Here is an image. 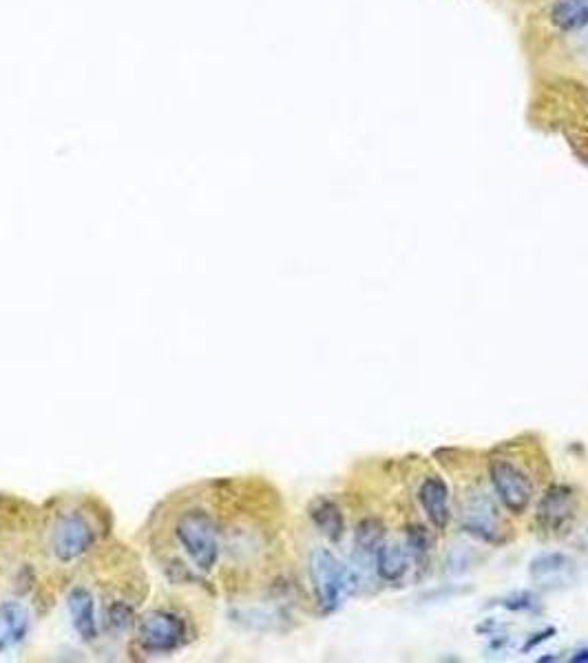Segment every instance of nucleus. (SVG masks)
<instances>
[{"mask_svg": "<svg viewBox=\"0 0 588 663\" xmlns=\"http://www.w3.org/2000/svg\"><path fill=\"white\" fill-rule=\"evenodd\" d=\"M171 553L164 571L173 582H206L224 560V524L204 500L186 498L166 520Z\"/></svg>", "mask_w": 588, "mask_h": 663, "instance_id": "f257e3e1", "label": "nucleus"}, {"mask_svg": "<svg viewBox=\"0 0 588 663\" xmlns=\"http://www.w3.org/2000/svg\"><path fill=\"white\" fill-rule=\"evenodd\" d=\"M104 538V511L87 498H60L45 515L42 546L58 568L82 564Z\"/></svg>", "mask_w": 588, "mask_h": 663, "instance_id": "f03ea898", "label": "nucleus"}, {"mask_svg": "<svg viewBox=\"0 0 588 663\" xmlns=\"http://www.w3.org/2000/svg\"><path fill=\"white\" fill-rule=\"evenodd\" d=\"M191 617L177 606H157L135 622V644L146 657H166L193 641Z\"/></svg>", "mask_w": 588, "mask_h": 663, "instance_id": "7ed1b4c3", "label": "nucleus"}, {"mask_svg": "<svg viewBox=\"0 0 588 663\" xmlns=\"http://www.w3.org/2000/svg\"><path fill=\"white\" fill-rule=\"evenodd\" d=\"M308 577L312 584L314 602L323 615L339 610L348 597L359 591V575L354 568L343 564L330 549H314L308 557Z\"/></svg>", "mask_w": 588, "mask_h": 663, "instance_id": "20e7f679", "label": "nucleus"}, {"mask_svg": "<svg viewBox=\"0 0 588 663\" xmlns=\"http://www.w3.org/2000/svg\"><path fill=\"white\" fill-rule=\"evenodd\" d=\"M489 482L504 511L511 515H524L535 496L533 480L527 471L507 458L489 460Z\"/></svg>", "mask_w": 588, "mask_h": 663, "instance_id": "39448f33", "label": "nucleus"}, {"mask_svg": "<svg viewBox=\"0 0 588 663\" xmlns=\"http://www.w3.org/2000/svg\"><path fill=\"white\" fill-rule=\"evenodd\" d=\"M577 513V496L571 484L555 482L544 491V496L535 509V524L540 531L549 535H558L569 529Z\"/></svg>", "mask_w": 588, "mask_h": 663, "instance_id": "423d86ee", "label": "nucleus"}, {"mask_svg": "<svg viewBox=\"0 0 588 663\" xmlns=\"http://www.w3.org/2000/svg\"><path fill=\"white\" fill-rule=\"evenodd\" d=\"M462 531L485 544L504 542V524L500 520V511L485 491L469 496L465 513H462Z\"/></svg>", "mask_w": 588, "mask_h": 663, "instance_id": "0eeeda50", "label": "nucleus"}, {"mask_svg": "<svg viewBox=\"0 0 588 663\" xmlns=\"http://www.w3.org/2000/svg\"><path fill=\"white\" fill-rule=\"evenodd\" d=\"M67 613L73 630H76L82 641L93 644V641H98L102 637L100 606L96 602V595H93L87 586L82 584L71 586V591L67 595Z\"/></svg>", "mask_w": 588, "mask_h": 663, "instance_id": "6e6552de", "label": "nucleus"}, {"mask_svg": "<svg viewBox=\"0 0 588 663\" xmlns=\"http://www.w3.org/2000/svg\"><path fill=\"white\" fill-rule=\"evenodd\" d=\"M418 502L423 507L429 524L436 531H447L451 522V507H449V487L443 478L429 476L418 487Z\"/></svg>", "mask_w": 588, "mask_h": 663, "instance_id": "1a4fd4ad", "label": "nucleus"}, {"mask_svg": "<svg viewBox=\"0 0 588 663\" xmlns=\"http://www.w3.org/2000/svg\"><path fill=\"white\" fill-rule=\"evenodd\" d=\"M387 540V529L385 524L378 518H363L356 524L354 531V571L361 577V573L374 568V557L376 551L381 549V544Z\"/></svg>", "mask_w": 588, "mask_h": 663, "instance_id": "9d476101", "label": "nucleus"}, {"mask_svg": "<svg viewBox=\"0 0 588 663\" xmlns=\"http://www.w3.org/2000/svg\"><path fill=\"white\" fill-rule=\"evenodd\" d=\"M308 518L325 540L339 544L345 535V518L339 504L328 496H319L310 502Z\"/></svg>", "mask_w": 588, "mask_h": 663, "instance_id": "9b49d317", "label": "nucleus"}, {"mask_svg": "<svg viewBox=\"0 0 588 663\" xmlns=\"http://www.w3.org/2000/svg\"><path fill=\"white\" fill-rule=\"evenodd\" d=\"M409 566H412V557H409L405 544L385 540L381 549L376 551L374 573L378 575V580L385 584L403 582L405 575L409 573Z\"/></svg>", "mask_w": 588, "mask_h": 663, "instance_id": "f8f14e48", "label": "nucleus"}, {"mask_svg": "<svg viewBox=\"0 0 588 663\" xmlns=\"http://www.w3.org/2000/svg\"><path fill=\"white\" fill-rule=\"evenodd\" d=\"M29 626V610L23 604L16 599L0 604V650L20 644L29 635Z\"/></svg>", "mask_w": 588, "mask_h": 663, "instance_id": "ddd939ff", "label": "nucleus"}, {"mask_svg": "<svg viewBox=\"0 0 588 663\" xmlns=\"http://www.w3.org/2000/svg\"><path fill=\"white\" fill-rule=\"evenodd\" d=\"M551 23L560 31H577L588 25V0H558L551 7Z\"/></svg>", "mask_w": 588, "mask_h": 663, "instance_id": "4468645a", "label": "nucleus"}, {"mask_svg": "<svg viewBox=\"0 0 588 663\" xmlns=\"http://www.w3.org/2000/svg\"><path fill=\"white\" fill-rule=\"evenodd\" d=\"M432 533L425 524H409L405 531V549L412 557V564L418 568H425L429 562V553H432Z\"/></svg>", "mask_w": 588, "mask_h": 663, "instance_id": "2eb2a0df", "label": "nucleus"}, {"mask_svg": "<svg viewBox=\"0 0 588 663\" xmlns=\"http://www.w3.org/2000/svg\"><path fill=\"white\" fill-rule=\"evenodd\" d=\"M573 566V560L564 553H542L531 562V577L535 580H546V577L560 575L569 571Z\"/></svg>", "mask_w": 588, "mask_h": 663, "instance_id": "dca6fc26", "label": "nucleus"}, {"mask_svg": "<svg viewBox=\"0 0 588 663\" xmlns=\"http://www.w3.org/2000/svg\"><path fill=\"white\" fill-rule=\"evenodd\" d=\"M502 606L507 610H513V613H522V610L535 608V597L527 591H520V593H513L511 597H504Z\"/></svg>", "mask_w": 588, "mask_h": 663, "instance_id": "f3484780", "label": "nucleus"}, {"mask_svg": "<svg viewBox=\"0 0 588 663\" xmlns=\"http://www.w3.org/2000/svg\"><path fill=\"white\" fill-rule=\"evenodd\" d=\"M553 635H555V628H544L542 633H538V635H531V639L527 641V644H524L522 652H531L533 648H538L540 644H544V641L549 639V637H553Z\"/></svg>", "mask_w": 588, "mask_h": 663, "instance_id": "a211bd4d", "label": "nucleus"}, {"mask_svg": "<svg viewBox=\"0 0 588 663\" xmlns=\"http://www.w3.org/2000/svg\"><path fill=\"white\" fill-rule=\"evenodd\" d=\"M571 661L573 663H588V648H582V650H577L571 655Z\"/></svg>", "mask_w": 588, "mask_h": 663, "instance_id": "6ab92c4d", "label": "nucleus"}]
</instances>
